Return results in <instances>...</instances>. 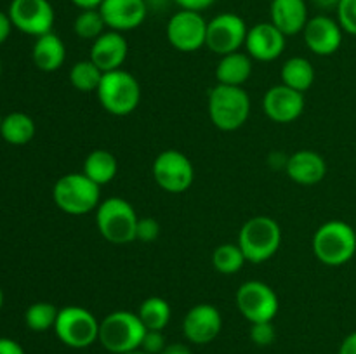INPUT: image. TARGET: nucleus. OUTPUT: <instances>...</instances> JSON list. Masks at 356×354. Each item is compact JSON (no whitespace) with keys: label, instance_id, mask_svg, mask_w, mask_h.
Listing matches in <instances>:
<instances>
[{"label":"nucleus","instance_id":"1","mask_svg":"<svg viewBox=\"0 0 356 354\" xmlns=\"http://www.w3.org/2000/svg\"><path fill=\"white\" fill-rule=\"evenodd\" d=\"M312 246L316 259L325 266H344L356 253V231L339 219L323 222L313 235Z\"/></svg>","mask_w":356,"mask_h":354},{"label":"nucleus","instance_id":"2","mask_svg":"<svg viewBox=\"0 0 356 354\" xmlns=\"http://www.w3.org/2000/svg\"><path fill=\"white\" fill-rule=\"evenodd\" d=\"M209 117L219 130H238L250 115V97L243 87L218 85L209 94Z\"/></svg>","mask_w":356,"mask_h":354},{"label":"nucleus","instance_id":"3","mask_svg":"<svg viewBox=\"0 0 356 354\" xmlns=\"http://www.w3.org/2000/svg\"><path fill=\"white\" fill-rule=\"evenodd\" d=\"M52 198L65 214L83 215L99 207L101 186L92 183L83 172H72L56 180Z\"/></svg>","mask_w":356,"mask_h":354},{"label":"nucleus","instance_id":"4","mask_svg":"<svg viewBox=\"0 0 356 354\" xmlns=\"http://www.w3.org/2000/svg\"><path fill=\"white\" fill-rule=\"evenodd\" d=\"M96 94L104 111L115 117H127L141 103V85L138 78L122 68L104 73Z\"/></svg>","mask_w":356,"mask_h":354},{"label":"nucleus","instance_id":"5","mask_svg":"<svg viewBox=\"0 0 356 354\" xmlns=\"http://www.w3.org/2000/svg\"><path fill=\"white\" fill-rule=\"evenodd\" d=\"M238 245L247 262L263 264L278 252L282 245V229L275 219L256 215L242 226Z\"/></svg>","mask_w":356,"mask_h":354},{"label":"nucleus","instance_id":"6","mask_svg":"<svg viewBox=\"0 0 356 354\" xmlns=\"http://www.w3.org/2000/svg\"><path fill=\"white\" fill-rule=\"evenodd\" d=\"M146 328L138 312L113 311L99 321V342L113 354H125L141 349Z\"/></svg>","mask_w":356,"mask_h":354},{"label":"nucleus","instance_id":"7","mask_svg":"<svg viewBox=\"0 0 356 354\" xmlns=\"http://www.w3.org/2000/svg\"><path fill=\"white\" fill-rule=\"evenodd\" d=\"M138 214L127 200L111 196L96 208V224L101 236L115 245H124L136 239Z\"/></svg>","mask_w":356,"mask_h":354},{"label":"nucleus","instance_id":"8","mask_svg":"<svg viewBox=\"0 0 356 354\" xmlns=\"http://www.w3.org/2000/svg\"><path fill=\"white\" fill-rule=\"evenodd\" d=\"M54 332L65 346L72 349H86L99 339V321L89 309L66 305L59 309Z\"/></svg>","mask_w":356,"mask_h":354},{"label":"nucleus","instance_id":"9","mask_svg":"<svg viewBox=\"0 0 356 354\" xmlns=\"http://www.w3.org/2000/svg\"><path fill=\"white\" fill-rule=\"evenodd\" d=\"M152 172L156 184L170 194L184 193L195 180L193 163L177 149H165L160 153L153 162Z\"/></svg>","mask_w":356,"mask_h":354},{"label":"nucleus","instance_id":"10","mask_svg":"<svg viewBox=\"0 0 356 354\" xmlns=\"http://www.w3.org/2000/svg\"><path fill=\"white\" fill-rule=\"evenodd\" d=\"M235 298L238 311L250 323L273 321L280 307L273 288L259 280H250L240 285Z\"/></svg>","mask_w":356,"mask_h":354},{"label":"nucleus","instance_id":"11","mask_svg":"<svg viewBox=\"0 0 356 354\" xmlns=\"http://www.w3.org/2000/svg\"><path fill=\"white\" fill-rule=\"evenodd\" d=\"M207 23L202 12L181 9L172 14L167 23V40L176 51L195 52L205 47Z\"/></svg>","mask_w":356,"mask_h":354},{"label":"nucleus","instance_id":"12","mask_svg":"<svg viewBox=\"0 0 356 354\" xmlns=\"http://www.w3.org/2000/svg\"><path fill=\"white\" fill-rule=\"evenodd\" d=\"M245 21L235 12H221L207 23V40L205 47L219 58L240 51L247 38Z\"/></svg>","mask_w":356,"mask_h":354},{"label":"nucleus","instance_id":"13","mask_svg":"<svg viewBox=\"0 0 356 354\" xmlns=\"http://www.w3.org/2000/svg\"><path fill=\"white\" fill-rule=\"evenodd\" d=\"M7 14L14 28L31 37L51 33L56 19L49 0H13Z\"/></svg>","mask_w":356,"mask_h":354},{"label":"nucleus","instance_id":"14","mask_svg":"<svg viewBox=\"0 0 356 354\" xmlns=\"http://www.w3.org/2000/svg\"><path fill=\"white\" fill-rule=\"evenodd\" d=\"M343 28L337 23V19L318 14L315 17H309L306 23L302 35H305V44L313 54L316 56H332L343 45Z\"/></svg>","mask_w":356,"mask_h":354},{"label":"nucleus","instance_id":"15","mask_svg":"<svg viewBox=\"0 0 356 354\" xmlns=\"http://www.w3.org/2000/svg\"><path fill=\"white\" fill-rule=\"evenodd\" d=\"M221 312L212 304H197L186 312L183 319L184 337L191 344H209L221 333Z\"/></svg>","mask_w":356,"mask_h":354},{"label":"nucleus","instance_id":"16","mask_svg":"<svg viewBox=\"0 0 356 354\" xmlns=\"http://www.w3.org/2000/svg\"><path fill=\"white\" fill-rule=\"evenodd\" d=\"M263 110L270 120L277 124H291L298 120L305 111V94L284 83L275 85L264 94Z\"/></svg>","mask_w":356,"mask_h":354},{"label":"nucleus","instance_id":"17","mask_svg":"<svg viewBox=\"0 0 356 354\" xmlns=\"http://www.w3.org/2000/svg\"><path fill=\"white\" fill-rule=\"evenodd\" d=\"M106 28L113 31H131L141 26L148 14L146 0H103L99 6Z\"/></svg>","mask_w":356,"mask_h":354},{"label":"nucleus","instance_id":"18","mask_svg":"<svg viewBox=\"0 0 356 354\" xmlns=\"http://www.w3.org/2000/svg\"><path fill=\"white\" fill-rule=\"evenodd\" d=\"M285 42H287V37L271 21H268V23H257L249 28L245 49L247 54L252 59L270 62L280 58L282 52L285 51Z\"/></svg>","mask_w":356,"mask_h":354},{"label":"nucleus","instance_id":"19","mask_svg":"<svg viewBox=\"0 0 356 354\" xmlns=\"http://www.w3.org/2000/svg\"><path fill=\"white\" fill-rule=\"evenodd\" d=\"M129 54V44L124 33L108 30L90 45L89 59L103 73L120 69Z\"/></svg>","mask_w":356,"mask_h":354},{"label":"nucleus","instance_id":"20","mask_svg":"<svg viewBox=\"0 0 356 354\" xmlns=\"http://www.w3.org/2000/svg\"><path fill=\"white\" fill-rule=\"evenodd\" d=\"M285 172L294 183L302 186H313L322 183L327 174V162L313 149H299L292 153L285 165Z\"/></svg>","mask_w":356,"mask_h":354},{"label":"nucleus","instance_id":"21","mask_svg":"<svg viewBox=\"0 0 356 354\" xmlns=\"http://www.w3.org/2000/svg\"><path fill=\"white\" fill-rule=\"evenodd\" d=\"M270 17L285 37L302 33L309 19L308 6L305 0H271Z\"/></svg>","mask_w":356,"mask_h":354},{"label":"nucleus","instance_id":"22","mask_svg":"<svg viewBox=\"0 0 356 354\" xmlns=\"http://www.w3.org/2000/svg\"><path fill=\"white\" fill-rule=\"evenodd\" d=\"M31 58H33L35 66L40 71H58L65 65L66 59L65 42L52 31L42 35V37H37L33 44V51H31Z\"/></svg>","mask_w":356,"mask_h":354},{"label":"nucleus","instance_id":"23","mask_svg":"<svg viewBox=\"0 0 356 354\" xmlns=\"http://www.w3.org/2000/svg\"><path fill=\"white\" fill-rule=\"evenodd\" d=\"M252 75V58L245 52H232L221 56L216 65V80L221 85L242 87Z\"/></svg>","mask_w":356,"mask_h":354},{"label":"nucleus","instance_id":"24","mask_svg":"<svg viewBox=\"0 0 356 354\" xmlns=\"http://www.w3.org/2000/svg\"><path fill=\"white\" fill-rule=\"evenodd\" d=\"M280 76L284 85L305 94L315 82V68L309 59L302 58V56H294L284 62Z\"/></svg>","mask_w":356,"mask_h":354},{"label":"nucleus","instance_id":"25","mask_svg":"<svg viewBox=\"0 0 356 354\" xmlns=\"http://www.w3.org/2000/svg\"><path fill=\"white\" fill-rule=\"evenodd\" d=\"M82 172L92 183H96L97 186H104V184L111 183L115 179V176H117V158L110 151H106V149H94V151H90L87 155Z\"/></svg>","mask_w":356,"mask_h":354},{"label":"nucleus","instance_id":"26","mask_svg":"<svg viewBox=\"0 0 356 354\" xmlns=\"http://www.w3.org/2000/svg\"><path fill=\"white\" fill-rule=\"evenodd\" d=\"M0 135L3 141L14 146H23L33 139L35 135V121L30 115L21 113V111H14L7 117L2 118V125H0Z\"/></svg>","mask_w":356,"mask_h":354},{"label":"nucleus","instance_id":"27","mask_svg":"<svg viewBox=\"0 0 356 354\" xmlns=\"http://www.w3.org/2000/svg\"><path fill=\"white\" fill-rule=\"evenodd\" d=\"M138 316L146 330H163L170 321L172 309L162 297H148L141 302Z\"/></svg>","mask_w":356,"mask_h":354},{"label":"nucleus","instance_id":"28","mask_svg":"<svg viewBox=\"0 0 356 354\" xmlns=\"http://www.w3.org/2000/svg\"><path fill=\"white\" fill-rule=\"evenodd\" d=\"M104 73L90 59L76 61L70 69V83L79 92H96Z\"/></svg>","mask_w":356,"mask_h":354},{"label":"nucleus","instance_id":"29","mask_svg":"<svg viewBox=\"0 0 356 354\" xmlns=\"http://www.w3.org/2000/svg\"><path fill=\"white\" fill-rule=\"evenodd\" d=\"M245 262L247 259L238 243H222L212 253V266L221 274L238 273Z\"/></svg>","mask_w":356,"mask_h":354},{"label":"nucleus","instance_id":"30","mask_svg":"<svg viewBox=\"0 0 356 354\" xmlns=\"http://www.w3.org/2000/svg\"><path fill=\"white\" fill-rule=\"evenodd\" d=\"M59 309L51 302H35L24 312V323L33 332H47L54 328Z\"/></svg>","mask_w":356,"mask_h":354},{"label":"nucleus","instance_id":"31","mask_svg":"<svg viewBox=\"0 0 356 354\" xmlns=\"http://www.w3.org/2000/svg\"><path fill=\"white\" fill-rule=\"evenodd\" d=\"M104 30H106V23L101 16L99 9H83L76 14L73 31L79 38L94 42L104 33Z\"/></svg>","mask_w":356,"mask_h":354},{"label":"nucleus","instance_id":"32","mask_svg":"<svg viewBox=\"0 0 356 354\" xmlns=\"http://www.w3.org/2000/svg\"><path fill=\"white\" fill-rule=\"evenodd\" d=\"M337 23L344 33L356 37V0H341L336 9Z\"/></svg>","mask_w":356,"mask_h":354},{"label":"nucleus","instance_id":"33","mask_svg":"<svg viewBox=\"0 0 356 354\" xmlns=\"http://www.w3.org/2000/svg\"><path fill=\"white\" fill-rule=\"evenodd\" d=\"M250 339L259 347L271 346L275 339H277V330H275L273 321L252 323V326H250Z\"/></svg>","mask_w":356,"mask_h":354},{"label":"nucleus","instance_id":"34","mask_svg":"<svg viewBox=\"0 0 356 354\" xmlns=\"http://www.w3.org/2000/svg\"><path fill=\"white\" fill-rule=\"evenodd\" d=\"M160 236V222L153 217H139L136 226V239L139 242H155Z\"/></svg>","mask_w":356,"mask_h":354},{"label":"nucleus","instance_id":"35","mask_svg":"<svg viewBox=\"0 0 356 354\" xmlns=\"http://www.w3.org/2000/svg\"><path fill=\"white\" fill-rule=\"evenodd\" d=\"M165 337H163L162 330H146L145 337H143L141 349L148 354H160L165 349Z\"/></svg>","mask_w":356,"mask_h":354},{"label":"nucleus","instance_id":"36","mask_svg":"<svg viewBox=\"0 0 356 354\" xmlns=\"http://www.w3.org/2000/svg\"><path fill=\"white\" fill-rule=\"evenodd\" d=\"M181 9L186 10H197V12H202V10L209 9L216 3V0H174Z\"/></svg>","mask_w":356,"mask_h":354},{"label":"nucleus","instance_id":"37","mask_svg":"<svg viewBox=\"0 0 356 354\" xmlns=\"http://www.w3.org/2000/svg\"><path fill=\"white\" fill-rule=\"evenodd\" d=\"M0 354H24V349L16 340L0 337Z\"/></svg>","mask_w":356,"mask_h":354},{"label":"nucleus","instance_id":"38","mask_svg":"<svg viewBox=\"0 0 356 354\" xmlns=\"http://www.w3.org/2000/svg\"><path fill=\"white\" fill-rule=\"evenodd\" d=\"M10 30H13V23H10L9 14L0 10V44H3L9 38Z\"/></svg>","mask_w":356,"mask_h":354},{"label":"nucleus","instance_id":"39","mask_svg":"<svg viewBox=\"0 0 356 354\" xmlns=\"http://www.w3.org/2000/svg\"><path fill=\"white\" fill-rule=\"evenodd\" d=\"M339 354H356V332H351L350 335L344 337L339 347Z\"/></svg>","mask_w":356,"mask_h":354},{"label":"nucleus","instance_id":"40","mask_svg":"<svg viewBox=\"0 0 356 354\" xmlns=\"http://www.w3.org/2000/svg\"><path fill=\"white\" fill-rule=\"evenodd\" d=\"M160 354H193V353H191V349L186 346V344L176 342V344H167L165 349H163Z\"/></svg>","mask_w":356,"mask_h":354},{"label":"nucleus","instance_id":"41","mask_svg":"<svg viewBox=\"0 0 356 354\" xmlns=\"http://www.w3.org/2000/svg\"><path fill=\"white\" fill-rule=\"evenodd\" d=\"M75 7H79L80 10L83 9H99V6L103 3V0H70Z\"/></svg>","mask_w":356,"mask_h":354},{"label":"nucleus","instance_id":"42","mask_svg":"<svg viewBox=\"0 0 356 354\" xmlns=\"http://www.w3.org/2000/svg\"><path fill=\"white\" fill-rule=\"evenodd\" d=\"M341 0H313V3H315L318 9L322 10H336L337 6H339Z\"/></svg>","mask_w":356,"mask_h":354},{"label":"nucleus","instance_id":"43","mask_svg":"<svg viewBox=\"0 0 356 354\" xmlns=\"http://www.w3.org/2000/svg\"><path fill=\"white\" fill-rule=\"evenodd\" d=\"M125 354H148V353H145L143 349H136V351H131V353H125Z\"/></svg>","mask_w":356,"mask_h":354},{"label":"nucleus","instance_id":"44","mask_svg":"<svg viewBox=\"0 0 356 354\" xmlns=\"http://www.w3.org/2000/svg\"><path fill=\"white\" fill-rule=\"evenodd\" d=\"M2 305H3V292L2 288H0V309H2Z\"/></svg>","mask_w":356,"mask_h":354},{"label":"nucleus","instance_id":"45","mask_svg":"<svg viewBox=\"0 0 356 354\" xmlns=\"http://www.w3.org/2000/svg\"><path fill=\"white\" fill-rule=\"evenodd\" d=\"M0 75H2V61H0Z\"/></svg>","mask_w":356,"mask_h":354},{"label":"nucleus","instance_id":"46","mask_svg":"<svg viewBox=\"0 0 356 354\" xmlns=\"http://www.w3.org/2000/svg\"><path fill=\"white\" fill-rule=\"evenodd\" d=\"M0 125H2V117H0Z\"/></svg>","mask_w":356,"mask_h":354}]
</instances>
